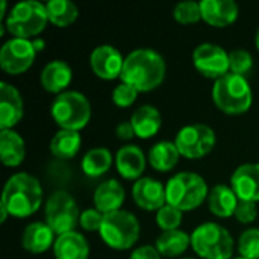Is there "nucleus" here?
<instances>
[{"label": "nucleus", "instance_id": "c85d7f7f", "mask_svg": "<svg viewBox=\"0 0 259 259\" xmlns=\"http://www.w3.org/2000/svg\"><path fill=\"white\" fill-rule=\"evenodd\" d=\"M114 161H115V158L112 156L109 149L93 147L83 155V158L80 161V167H82V171L88 178H100L105 173H108V170L111 168Z\"/></svg>", "mask_w": 259, "mask_h": 259}, {"label": "nucleus", "instance_id": "c9c22d12", "mask_svg": "<svg viewBox=\"0 0 259 259\" xmlns=\"http://www.w3.org/2000/svg\"><path fill=\"white\" fill-rule=\"evenodd\" d=\"M103 217H105V214H102L96 208H88L80 212L79 226L87 232H96V231L99 232L102 228V223H103Z\"/></svg>", "mask_w": 259, "mask_h": 259}, {"label": "nucleus", "instance_id": "bb28decb", "mask_svg": "<svg viewBox=\"0 0 259 259\" xmlns=\"http://www.w3.org/2000/svg\"><path fill=\"white\" fill-rule=\"evenodd\" d=\"M190 246H191V235H188L181 229L161 232V235L156 238L155 243L158 252L165 258H178L182 253H185Z\"/></svg>", "mask_w": 259, "mask_h": 259}, {"label": "nucleus", "instance_id": "473e14b6", "mask_svg": "<svg viewBox=\"0 0 259 259\" xmlns=\"http://www.w3.org/2000/svg\"><path fill=\"white\" fill-rule=\"evenodd\" d=\"M253 68V56L246 49H234L229 52V70L234 74L244 76Z\"/></svg>", "mask_w": 259, "mask_h": 259}, {"label": "nucleus", "instance_id": "6ab92c4d", "mask_svg": "<svg viewBox=\"0 0 259 259\" xmlns=\"http://www.w3.org/2000/svg\"><path fill=\"white\" fill-rule=\"evenodd\" d=\"M56 234L46 222H33L27 225L21 234V247L32 253L39 255L47 252L56 241Z\"/></svg>", "mask_w": 259, "mask_h": 259}, {"label": "nucleus", "instance_id": "f3484780", "mask_svg": "<svg viewBox=\"0 0 259 259\" xmlns=\"http://www.w3.org/2000/svg\"><path fill=\"white\" fill-rule=\"evenodd\" d=\"M115 167L121 178L127 181H138L143 178L146 170L147 158L143 149L137 144H126L121 146L115 153Z\"/></svg>", "mask_w": 259, "mask_h": 259}, {"label": "nucleus", "instance_id": "f257e3e1", "mask_svg": "<svg viewBox=\"0 0 259 259\" xmlns=\"http://www.w3.org/2000/svg\"><path fill=\"white\" fill-rule=\"evenodd\" d=\"M165 73L167 64L164 56L155 49L140 47L124 56L120 80L132 85L138 93H149L164 82Z\"/></svg>", "mask_w": 259, "mask_h": 259}, {"label": "nucleus", "instance_id": "9d476101", "mask_svg": "<svg viewBox=\"0 0 259 259\" xmlns=\"http://www.w3.org/2000/svg\"><path fill=\"white\" fill-rule=\"evenodd\" d=\"M217 137L211 126L203 123L187 124L176 134L175 144L181 156L187 159H200L206 156L215 146Z\"/></svg>", "mask_w": 259, "mask_h": 259}, {"label": "nucleus", "instance_id": "c756f323", "mask_svg": "<svg viewBox=\"0 0 259 259\" xmlns=\"http://www.w3.org/2000/svg\"><path fill=\"white\" fill-rule=\"evenodd\" d=\"M46 9L49 21L56 27H68L79 17V9L71 0H49Z\"/></svg>", "mask_w": 259, "mask_h": 259}, {"label": "nucleus", "instance_id": "423d86ee", "mask_svg": "<svg viewBox=\"0 0 259 259\" xmlns=\"http://www.w3.org/2000/svg\"><path fill=\"white\" fill-rule=\"evenodd\" d=\"M50 114L59 129L80 132L90 123L93 111L91 103L83 93L67 90L53 99Z\"/></svg>", "mask_w": 259, "mask_h": 259}, {"label": "nucleus", "instance_id": "2f4dec72", "mask_svg": "<svg viewBox=\"0 0 259 259\" xmlns=\"http://www.w3.org/2000/svg\"><path fill=\"white\" fill-rule=\"evenodd\" d=\"M175 20L181 24H194L202 20V9L200 2L185 0L175 6L173 9Z\"/></svg>", "mask_w": 259, "mask_h": 259}, {"label": "nucleus", "instance_id": "e433bc0d", "mask_svg": "<svg viewBox=\"0 0 259 259\" xmlns=\"http://www.w3.org/2000/svg\"><path fill=\"white\" fill-rule=\"evenodd\" d=\"M234 217L237 219V222L243 223V225H249L253 223L258 217V206L255 202H247V200H240L238 206L235 209Z\"/></svg>", "mask_w": 259, "mask_h": 259}, {"label": "nucleus", "instance_id": "b1692460", "mask_svg": "<svg viewBox=\"0 0 259 259\" xmlns=\"http://www.w3.org/2000/svg\"><path fill=\"white\" fill-rule=\"evenodd\" d=\"M208 208L219 219H229L235 214L240 199L231 185L219 184L209 190L208 196Z\"/></svg>", "mask_w": 259, "mask_h": 259}, {"label": "nucleus", "instance_id": "7ed1b4c3", "mask_svg": "<svg viewBox=\"0 0 259 259\" xmlns=\"http://www.w3.org/2000/svg\"><path fill=\"white\" fill-rule=\"evenodd\" d=\"M211 96L214 105L228 115L247 112L253 102V91L249 80L244 76H238L231 71L214 80Z\"/></svg>", "mask_w": 259, "mask_h": 259}, {"label": "nucleus", "instance_id": "7c9ffc66", "mask_svg": "<svg viewBox=\"0 0 259 259\" xmlns=\"http://www.w3.org/2000/svg\"><path fill=\"white\" fill-rule=\"evenodd\" d=\"M237 250L243 258L259 259V228H249L240 235Z\"/></svg>", "mask_w": 259, "mask_h": 259}, {"label": "nucleus", "instance_id": "6e6552de", "mask_svg": "<svg viewBox=\"0 0 259 259\" xmlns=\"http://www.w3.org/2000/svg\"><path fill=\"white\" fill-rule=\"evenodd\" d=\"M103 243L114 250H129L141 234V225L135 214L126 209L105 214L99 231Z\"/></svg>", "mask_w": 259, "mask_h": 259}, {"label": "nucleus", "instance_id": "c03bdc74", "mask_svg": "<svg viewBox=\"0 0 259 259\" xmlns=\"http://www.w3.org/2000/svg\"><path fill=\"white\" fill-rule=\"evenodd\" d=\"M181 259H194V258H181Z\"/></svg>", "mask_w": 259, "mask_h": 259}, {"label": "nucleus", "instance_id": "39448f33", "mask_svg": "<svg viewBox=\"0 0 259 259\" xmlns=\"http://www.w3.org/2000/svg\"><path fill=\"white\" fill-rule=\"evenodd\" d=\"M167 203L182 212L197 209L208 200L209 188L206 181L194 171H181L173 175L165 184Z\"/></svg>", "mask_w": 259, "mask_h": 259}, {"label": "nucleus", "instance_id": "a19ab883", "mask_svg": "<svg viewBox=\"0 0 259 259\" xmlns=\"http://www.w3.org/2000/svg\"><path fill=\"white\" fill-rule=\"evenodd\" d=\"M8 215H11L9 214V211L0 203V223H5L6 222V219H8Z\"/></svg>", "mask_w": 259, "mask_h": 259}, {"label": "nucleus", "instance_id": "58836bf2", "mask_svg": "<svg viewBox=\"0 0 259 259\" xmlns=\"http://www.w3.org/2000/svg\"><path fill=\"white\" fill-rule=\"evenodd\" d=\"M115 137L118 140H121V141H129L134 137H137L132 123L131 121H121V123H118L117 127H115Z\"/></svg>", "mask_w": 259, "mask_h": 259}, {"label": "nucleus", "instance_id": "ea45409f", "mask_svg": "<svg viewBox=\"0 0 259 259\" xmlns=\"http://www.w3.org/2000/svg\"><path fill=\"white\" fill-rule=\"evenodd\" d=\"M32 44H33V49L36 50V53L41 52V50L46 47V41H44L42 38H39V36H38V38H33V39H32Z\"/></svg>", "mask_w": 259, "mask_h": 259}, {"label": "nucleus", "instance_id": "5701e85b", "mask_svg": "<svg viewBox=\"0 0 259 259\" xmlns=\"http://www.w3.org/2000/svg\"><path fill=\"white\" fill-rule=\"evenodd\" d=\"M129 121L134 126L135 135L141 140H149L155 137L162 126L161 112L153 105H143L135 109Z\"/></svg>", "mask_w": 259, "mask_h": 259}, {"label": "nucleus", "instance_id": "412c9836", "mask_svg": "<svg viewBox=\"0 0 259 259\" xmlns=\"http://www.w3.org/2000/svg\"><path fill=\"white\" fill-rule=\"evenodd\" d=\"M42 88L52 94H61L67 91L68 85L73 80V70L68 62L62 59H53L44 65L39 74Z\"/></svg>", "mask_w": 259, "mask_h": 259}, {"label": "nucleus", "instance_id": "37998d69", "mask_svg": "<svg viewBox=\"0 0 259 259\" xmlns=\"http://www.w3.org/2000/svg\"><path fill=\"white\" fill-rule=\"evenodd\" d=\"M232 259H246V258H243V256H237V258H232Z\"/></svg>", "mask_w": 259, "mask_h": 259}, {"label": "nucleus", "instance_id": "cd10ccee", "mask_svg": "<svg viewBox=\"0 0 259 259\" xmlns=\"http://www.w3.org/2000/svg\"><path fill=\"white\" fill-rule=\"evenodd\" d=\"M80 146H82V137L79 132L59 129L50 141V152L58 159L67 161L79 153Z\"/></svg>", "mask_w": 259, "mask_h": 259}, {"label": "nucleus", "instance_id": "f8f14e48", "mask_svg": "<svg viewBox=\"0 0 259 259\" xmlns=\"http://www.w3.org/2000/svg\"><path fill=\"white\" fill-rule=\"evenodd\" d=\"M194 68L208 79H220L229 70V52L214 42H202L193 52Z\"/></svg>", "mask_w": 259, "mask_h": 259}, {"label": "nucleus", "instance_id": "2eb2a0df", "mask_svg": "<svg viewBox=\"0 0 259 259\" xmlns=\"http://www.w3.org/2000/svg\"><path fill=\"white\" fill-rule=\"evenodd\" d=\"M24 115V102L20 91L9 82H0V131L14 129Z\"/></svg>", "mask_w": 259, "mask_h": 259}, {"label": "nucleus", "instance_id": "dca6fc26", "mask_svg": "<svg viewBox=\"0 0 259 259\" xmlns=\"http://www.w3.org/2000/svg\"><path fill=\"white\" fill-rule=\"evenodd\" d=\"M231 187L240 200L259 202V162L238 165L231 176Z\"/></svg>", "mask_w": 259, "mask_h": 259}, {"label": "nucleus", "instance_id": "4468645a", "mask_svg": "<svg viewBox=\"0 0 259 259\" xmlns=\"http://www.w3.org/2000/svg\"><path fill=\"white\" fill-rule=\"evenodd\" d=\"M132 199L135 205L144 211H159L167 205L165 185H162L158 179L150 176H143L134 182L132 187Z\"/></svg>", "mask_w": 259, "mask_h": 259}, {"label": "nucleus", "instance_id": "f704fd0d", "mask_svg": "<svg viewBox=\"0 0 259 259\" xmlns=\"http://www.w3.org/2000/svg\"><path fill=\"white\" fill-rule=\"evenodd\" d=\"M137 97H138V91L132 85H129L126 82H121V80L112 90V102L118 108H129V106H132L135 103Z\"/></svg>", "mask_w": 259, "mask_h": 259}, {"label": "nucleus", "instance_id": "a211bd4d", "mask_svg": "<svg viewBox=\"0 0 259 259\" xmlns=\"http://www.w3.org/2000/svg\"><path fill=\"white\" fill-rule=\"evenodd\" d=\"M202 20L212 27H228L240 15L238 3L234 0H202Z\"/></svg>", "mask_w": 259, "mask_h": 259}, {"label": "nucleus", "instance_id": "72a5a7b5", "mask_svg": "<svg viewBox=\"0 0 259 259\" xmlns=\"http://www.w3.org/2000/svg\"><path fill=\"white\" fill-rule=\"evenodd\" d=\"M182 219H184V212L168 203L162 206L156 212V217H155L156 225L162 229V232L179 229V226L182 225Z\"/></svg>", "mask_w": 259, "mask_h": 259}, {"label": "nucleus", "instance_id": "9b49d317", "mask_svg": "<svg viewBox=\"0 0 259 259\" xmlns=\"http://www.w3.org/2000/svg\"><path fill=\"white\" fill-rule=\"evenodd\" d=\"M36 56L32 39L9 38L0 49V67L11 76H18L27 71Z\"/></svg>", "mask_w": 259, "mask_h": 259}, {"label": "nucleus", "instance_id": "393cba45", "mask_svg": "<svg viewBox=\"0 0 259 259\" xmlns=\"http://www.w3.org/2000/svg\"><path fill=\"white\" fill-rule=\"evenodd\" d=\"M26 158L24 138L14 129L0 131V159L6 167H18Z\"/></svg>", "mask_w": 259, "mask_h": 259}, {"label": "nucleus", "instance_id": "20e7f679", "mask_svg": "<svg viewBox=\"0 0 259 259\" xmlns=\"http://www.w3.org/2000/svg\"><path fill=\"white\" fill-rule=\"evenodd\" d=\"M49 23V15L46 3L36 0H23L15 3L8 12L5 21L0 24L14 36L33 39L46 29Z\"/></svg>", "mask_w": 259, "mask_h": 259}, {"label": "nucleus", "instance_id": "1a4fd4ad", "mask_svg": "<svg viewBox=\"0 0 259 259\" xmlns=\"http://www.w3.org/2000/svg\"><path fill=\"white\" fill-rule=\"evenodd\" d=\"M80 211L71 194L67 191H55L44 205L46 223L56 235L76 231L79 226Z\"/></svg>", "mask_w": 259, "mask_h": 259}, {"label": "nucleus", "instance_id": "a878e982", "mask_svg": "<svg viewBox=\"0 0 259 259\" xmlns=\"http://www.w3.org/2000/svg\"><path fill=\"white\" fill-rule=\"evenodd\" d=\"M179 158H181V153L175 141H167V140L155 143L149 149V153H147V161L150 167L161 173H167L173 170L178 165Z\"/></svg>", "mask_w": 259, "mask_h": 259}, {"label": "nucleus", "instance_id": "4c0bfd02", "mask_svg": "<svg viewBox=\"0 0 259 259\" xmlns=\"http://www.w3.org/2000/svg\"><path fill=\"white\" fill-rule=\"evenodd\" d=\"M129 259H162V255L158 252L155 246L146 244V246H140L134 249Z\"/></svg>", "mask_w": 259, "mask_h": 259}, {"label": "nucleus", "instance_id": "ddd939ff", "mask_svg": "<svg viewBox=\"0 0 259 259\" xmlns=\"http://www.w3.org/2000/svg\"><path fill=\"white\" fill-rule=\"evenodd\" d=\"M123 65L124 56L118 49L111 44H100L94 47L90 55V67L93 73L103 80H112L120 77Z\"/></svg>", "mask_w": 259, "mask_h": 259}, {"label": "nucleus", "instance_id": "79ce46f5", "mask_svg": "<svg viewBox=\"0 0 259 259\" xmlns=\"http://www.w3.org/2000/svg\"><path fill=\"white\" fill-rule=\"evenodd\" d=\"M255 44H256V49L259 50V27L256 30V35H255Z\"/></svg>", "mask_w": 259, "mask_h": 259}, {"label": "nucleus", "instance_id": "aec40b11", "mask_svg": "<svg viewBox=\"0 0 259 259\" xmlns=\"http://www.w3.org/2000/svg\"><path fill=\"white\" fill-rule=\"evenodd\" d=\"M126 199L123 185L117 179H106L97 185L93 194V203L102 214L120 211Z\"/></svg>", "mask_w": 259, "mask_h": 259}, {"label": "nucleus", "instance_id": "f03ea898", "mask_svg": "<svg viewBox=\"0 0 259 259\" xmlns=\"http://www.w3.org/2000/svg\"><path fill=\"white\" fill-rule=\"evenodd\" d=\"M41 182L30 173L18 171L8 178L0 203L12 217L26 219L35 214L42 205Z\"/></svg>", "mask_w": 259, "mask_h": 259}, {"label": "nucleus", "instance_id": "4be33fe9", "mask_svg": "<svg viewBox=\"0 0 259 259\" xmlns=\"http://www.w3.org/2000/svg\"><path fill=\"white\" fill-rule=\"evenodd\" d=\"M53 255L55 259H88L90 244L80 232L71 231L56 237Z\"/></svg>", "mask_w": 259, "mask_h": 259}, {"label": "nucleus", "instance_id": "0eeeda50", "mask_svg": "<svg viewBox=\"0 0 259 259\" xmlns=\"http://www.w3.org/2000/svg\"><path fill=\"white\" fill-rule=\"evenodd\" d=\"M191 249L202 259H232L235 241L225 226L206 222L193 231Z\"/></svg>", "mask_w": 259, "mask_h": 259}]
</instances>
